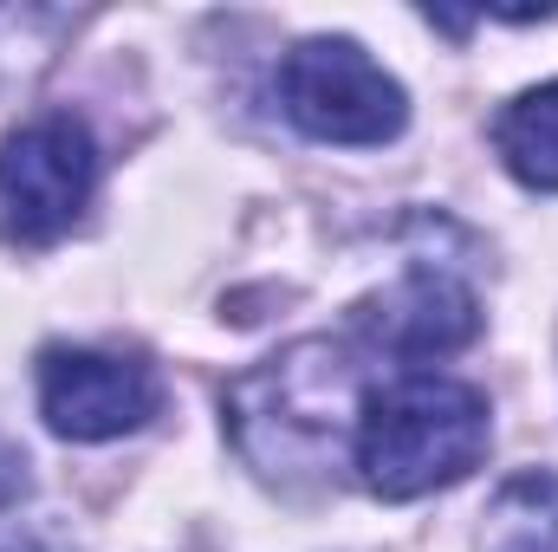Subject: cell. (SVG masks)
Returning a JSON list of instances; mask_svg holds the SVG:
<instances>
[{
	"instance_id": "6da1fadb",
	"label": "cell",
	"mask_w": 558,
	"mask_h": 552,
	"mask_svg": "<svg viewBox=\"0 0 558 552\" xmlns=\"http://www.w3.org/2000/svg\"><path fill=\"white\" fill-rule=\"evenodd\" d=\"M357 410L364 397L344 345L299 338L228 391V435L267 481L318 488L344 468V442H357Z\"/></svg>"
},
{
	"instance_id": "7a4b0ae2",
	"label": "cell",
	"mask_w": 558,
	"mask_h": 552,
	"mask_svg": "<svg viewBox=\"0 0 558 552\" xmlns=\"http://www.w3.org/2000/svg\"><path fill=\"white\" fill-rule=\"evenodd\" d=\"M494 435L487 397L454 377H397L384 391H364L357 410V475L384 501H416L435 488H454L481 468Z\"/></svg>"
},
{
	"instance_id": "3957f363",
	"label": "cell",
	"mask_w": 558,
	"mask_h": 552,
	"mask_svg": "<svg viewBox=\"0 0 558 552\" xmlns=\"http://www.w3.org/2000/svg\"><path fill=\"white\" fill-rule=\"evenodd\" d=\"M286 118L318 143H390L410 124L403 85L357 46V39H305L279 65Z\"/></svg>"
},
{
	"instance_id": "277c9868",
	"label": "cell",
	"mask_w": 558,
	"mask_h": 552,
	"mask_svg": "<svg viewBox=\"0 0 558 552\" xmlns=\"http://www.w3.org/2000/svg\"><path fill=\"white\" fill-rule=\"evenodd\" d=\"M98 189V143L78 118L46 111L0 143V241L46 248L59 241Z\"/></svg>"
},
{
	"instance_id": "5b68a950",
	"label": "cell",
	"mask_w": 558,
	"mask_h": 552,
	"mask_svg": "<svg viewBox=\"0 0 558 552\" xmlns=\"http://www.w3.org/2000/svg\"><path fill=\"white\" fill-rule=\"evenodd\" d=\"M162 404V384L143 358L52 345L39 351V416L65 442H111L143 429Z\"/></svg>"
},
{
	"instance_id": "8992f818",
	"label": "cell",
	"mask_w": 558,
	"mask_h": 552,
	"mask_svg": "<svg viewBox=\"0 0 558 552\" xmlns=\"http://www.w3.org/2000/svg\"><path fill=\"white\" fill-rule=\"evenodd\" d=\"M351 325H357V338H371L390 358H448L481 332V299L448 267L416 261L390 292L364 299Z\"/></svg>"
},
{
	"instance_id": "52a82bcc",
	"label": "cell",
	"mask_w": 558,
	"mask_h": 552,
	"mask_svg": "<svg viewBox=\"0 0 558 552\" xmlns=\"http://www.w3.org/2000/svg\"><path fill=\"white\" fill-rule=\"evenodd\" d=\"M494 143H500V163H507L526 189H558V79L520 92V98L500 111Z\"/></svg>"
},
{
	"instance_id": "ba28073f",
	"label": "cell",
	"mask_w": 558,
	"mask_h": 552,
	"mask_svg": "<svg viewBox=\"0 0 558 552\" xmlns=\"http://www.w3.org/2000/svg\"><path fill=\"white\" fill-rule=\"evenodd\" d=\"M487 552H558V475L526 468L487 507Z\"/></svg>"
}]
</instances>
